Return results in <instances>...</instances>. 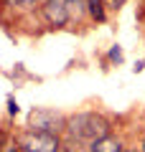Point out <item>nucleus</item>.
<instances>
[{"label":"nucleus","instance_id":"f257e3e1","mask_svg":"<svg viewBox=\"0 0 145 152\" xmlns=\"http://www.w3.org/2000/svg\"><path fill=\"white\" fill-rule=\"evenodd\" d=\"M66 129H69L71 137L76 140H87V142H97L107 137V124L104 119L94 117V114H79V117H71L66 122Z\"/></svg>","mask_w":145,"mask_h":152},{"label":"nucleus","instance_id":"f03ea898","mask_svg":"<svg viewBox=\"0 0 145 152\" xmlns=\"http://www.w3.org/2000/svg\"><path fill=\"white\" fill-rule=\"evenodd\" d=\"M28 152H59V140L54 132H33L23 140Z\"/></svg>","mask_w":145,"mask_h":152},{"label":"nucleus","instance_id":"7ed1b4c3","mask_svg":"<svg viewBox=\"0 0 145 152\" xmlns=\"http://www.w3.org/2000/svg\"><path fill=\"white\" fill-rule=\"evenodd\" d=\"M61 124V117L54 112H46V109H38L31 114V129L33 132H56Z\"/></svg>","mask_w":145,"mask_h":152},{"label":"nucleus","instance_id":"20e7f679","mask_svg":"<svg viewBox=\"0 0 145 152\" xmlns=\"http://www.w3.org/2000/svg\"><path fill=\"white\" fill-rule=\"evenodd\" d=\"M43 13H46L48 23H54V26H64V23L69 20V8H66V0H46Z\"/></svg>","mask_w":145,"mask_h":152},{"label":"nucleus","instance_id":"39448f33","mask_svg":"<svg viewBox=\"0 0 145 152\" xmlns=\"http://www.w3.org/2000/svg\"><path fill=\"white\" fill-rule=\"evenodd\" d=\"M92 152H122L117 140H109V137H102V140L92 142Z\"/></svg>","mask_w":145,"mask_h":152},{"label":"nucleus","instance_id":"423d86ee","mask_svg":"<svg viewBox=\"0 0 145 152\" xmlns=\"http://www.w3.org/2000/svg\"><path fill=\"white\" fill-rule=\"evenodd\" d=\"M84 3H89V0H66V8H69V18H79L81 15V8H84Z\"/></svg>","mask_w":145,"mask_h":152},{"label":"nucleus","instance_id":"0eeeda50","mask_svg":"<svg viewBox=\"0 0 145 152\" xmlns=\"http://www.w3.org/2000/svg\"><path fill=\"white\" fill-rule=\"evenodd\" d=\"M89 13L97 20H104V10H102V0H89Z\"/></svg>","mask_w":145,"mask_h":152},{"label":"nucleus","instance_id":"6e6552de","mask_svg":"<svg viewBox=\"0 0 145 152\" xmlns=\"http://www.w3.org/2000/svg\"><path fill=\"white\" fill-rule=\"evenodd\" d=\"M109 58L120 64V61H122V51H120V48H112V51H109Z\"/></svg>","mask_w":145,"mask_h":152},{"label":"nucleus","instance_id":"1a4fd4ad","mask_svg":"<svg viewBox=\"0 0 145 152\" xmlns=\"http://www.w3.org/2000/svg\"><path fill=\"white\" fill-rule=\"evenodd\" d=\"M13 3H18V5H36V3H38V0H13Z\"/></svg>","mask_w":145,"mask_h":152},{"label":"nucleus","instance_id":"9d476101","mask_svg":"<svg viewBox=\"0 0 145 152\" xmlns=\"http://www.w3.org/2000/svg\"><path fill=\"white\" fill-rule=\"evenodd\" d=\"M8 107H10V114H16V112H18V104L13 102V99H10V102H8Z\"/></svg>","mask_w":145,"mask_h":152},{"label":"nucleus","instance_id":"9b49d317","mask_svg":"<svg viewBox=\"0 0 145 152\" xmlns=\"http://www.w3.org/2000/svg\"><path fill=\"white\" fill-rule=\"evenodd\" d=\"M122 3H125V0H109V5H112V8H120Z\"/></svg>","mask_w":145,"mask_h":152},{"label":"nucleus","instance_id":"f8f14e48","mask_svg":"<svg viewBox=\"0 0 145 152\" xmlns=\"http://www.w3.org/2000/svg\"><path fill=\"white\" fill-rule=\"evenodd\" d=\"M5 152H18V150H16V147H10V150H5Z\"/></svg>","mask_w":145,"mask_h":152},{"label":"nucleus","instance_id":"ddd939ff","mask_svg":"<svg viewBox=\"0 0 145 152\" xmlns=\"http://www.w3.org/2000/svg\"><path fill=\"white\" fill-rule=\"evenodd\" d=\"M26 152H28V150H26Z\"/></svg>","mask_w":145,"mask_h":152}]
</instances>
